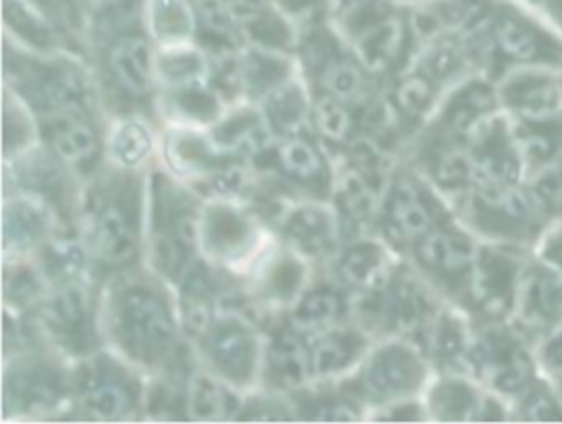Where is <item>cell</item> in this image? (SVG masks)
I'll return each instance as SVG.
<instances>
[{
	"mask_svg": "<svg viewBox=\"0 0 562 424\" xmlns=\"http://www.w3.org/2000/svg\"><path fill=\"white\" fill-rule=\"evenodd\" d=\"M472 33L483 44L487 77L494 81L514 68H562V33L522 0H492Z\"/></svg>",
	"mask_w": 562,
	"mask_h": 424,
	"instance_id": "1",
	"label": "cell"
},
{
	"mask_svg": "<svg viewBox=\"0 0 562 424\" xmlns=\"http://www.w3.org/2000/svg\"><path fill=\"white\" fill-rule=\"evenodd\" d=\"M461 222L485 242L514 244L536 250L551 228V220L540 207L527 178L520 182H481L459 202Z\"/></svg>",
	"mask_w": 562,
	"mask_h": 424,
	"instance_id": "2",
	"label": "cell"
},
{
	"mask_svg": "<svg viewBox=\"0 0 562 424\" xmlns=\"http://www.w3.org/2000/svg\"><path fill=\"white\" fill-rule=\"evenodd\" d=\"M465 371L507 402L542 373L536 345L509 319H479L472 327Z\"/></svg>",
	"mask_w": 562,
	"mask_h": 424,
	"instance_id": "3",
	"label": "cell"
},
{
	"mask_svg": "<svg viewBox=\"0 0 562 424\" xmlns=\"http://www.w3.org/2000/svg\"><path fill=\"white\" fill-rule=\"evenodd\" d=\"M112 332L138 362H162L176 347V323L167 303L147 286H125L112 299Z\"/></svg>",
	"mask_w": 562,
	"mask_h": 424,
	"instance_id": "4",
	"label": "cell"
},
{
	"mask_svg": "<svg viewBox=\"0 0 562 424\" xmlns=\"http://www.w3.org/2000/svg\"><path fill=\"white\" fill-rule=\"evenodd\" d=\"M531 248L481 239L470 279L468 308L479 319H512Z\"/></svg>",
	"mask_w": 562,
	"mask_h": 424,
	"instance_id": "5",
	"label": "cell"
},
{
	"mask_svg": "<svg viewBox=\"0 0 562 424\" xmlns=\"http://www.w3.org/2000/svg\"><path fill=\"white\" fill-rule=\"evenodd\" d=\"M533 345L562 323V270L531 253L509 319Z\"/></svg>",
	"mask_w": 562,
	"mask_h": 424,
	"instance_id": "6",
	"label": "cell"
},
{
	"mask_svg": "<svg viewBox=\"0 0 562 424\" xmlns=\"http://www.w3.org/2000/svg\"><path fill=\"white\" fill-rule=\"evenodd\" d=\"M481 239L461 222H439L419 237L417 257L424 268L441 277L468 305L470 279Z\"/></svg>",
	"mask_w": 562,
	"mask_h": 424,
	"instance_id": "7",
	"label": "cell"
},
{
	"mask_svg": "<svg viewBox=\"0 0 562 424\" xmlns=\"http://www.w3.org/2000/svg\"><path fill=\"white\" fill-rule=\"evenodd\" d=\"M501 110L512 121L562 116V68H514L496 79Z\"/></svg>",
	"mask_w": 562,
	"mask_h": 424,
	"instance_id": "8",
	"label": "cell"
},
{
	"mask_svg": "<svg viewBox=\"0 0 562 424\" xmlns=\"http://www.w3.org/2000/svg\"><path fill=\"white\" fill-rule=\"evenodd\" d=\"M206 354L215 371L233 384L248 382L261 360L255 332L235 316L213 319L206 330Z\"/></svg>",
	"mask_w": 562,
	"mask_h": 424,
	"instance_id": "9",
	"label": "cell"
},
{
	"mask_svg": "<svg viewBox=\"0 0 562 424\" xmlns=\"http://www.w3.org/2000/svg\"><path fill=\"white\" fill-rule=\"evenodd\" d=\"M424 382V360L419 352L389 343L375 349L360 373V384L367 398L395 400L415 391Z\"/></svg>",
	"mask_w": 562,
	"mask_h": 424,
	"instance_id": "10",
	"label": "cell"
},
{
	"mask_svg": "<svg viewBox=\"0 0 562 424\" xmlns=\"http://www.w3.org/2000/svg\"><path fill=\"white\" fill-rule=\"evenodd\" d=\"M200 244L220 261L244 257L255 244V228L246 213L231 204H213L200 217Z\"/></svg>",
	"mask_w": 562,
	"mask_h": 424,
	"instance_id": "11",
	"label": "cell"
},
{
	"mask_svg": "<svg viewBox=\"0 0 562 424\" xmlns=\"http://www.w3.org/2000/svg\"><path fill=\"white\" fill-rule=\"evenodd\" d=\"M92 248L112 266L134 257L138 248V228L127 207L114 200L101 202L92 222Z\"/></svg>",
	"mask_w": 562,
	"mask_h": 424,
	"instance_id": "12",
	"label": "cell"
},
{
	"mask_svg": "<svg viewBox=\"0 0 562 424\" xmlns=\"http://www.w3.org/2000/svg\"><path fill=\"white\" fill-rule=\"evenodd\" d=\"M108 68L114 81L134 97L151 90L156 79V57L143 35L125 33L108 51Z\"/></svg>",
	"mask_w": 562,
	"mask_h": 424,
	"instance_id": "13",
	"label": "cell"
},
{
	"mask_svg": "<svg viewBox=\"0 0 562 424\" xmlns=\"http://www.w3.org/2000/svg\"><path fill=\"white\" fill-rule=\"evenodd\" d=\"M44 127L53 152L66 163H83L97 149V134L92 125L72 103L50 108L44 119Z\"/></svg>",
	"mask_w": 562,
	"mask_h": 424,
	"instance_id": "14",
	"label": "cell"
},
{
	"mask_svg": "<svg viewBox=\"0 0 562 424\" xmlns=\"http://www.w3.org/2000/svg\"><path fill=\"white\" fill-rule=\"evenodd\" d=\"M380 292L382 297L378 301V316L391 330L411 332L422 325H428L430 319L435 316L428 297L417 283H386Z\"/></svg>",
	"mask_w": 562,
	"mask_h": 424,
	"instance_id": "15",
	"label": "cell"
},
{
	"mask_svg": "<svg viewBox=\"0 0 562 424\" xmlns=\"http://www.w3.org/2000/svg\"><path fill=\"white\" fill-rule=\"evenodd\" d=\"M90 316V299L86 290L68 279L44 303V321L55 336L68 343H79L86 334Z\"/></svg>",
	"mask_w": 562,
	"mask_h": 424,
	"instance_id": "16",
	"label": "cell"
},
{
	"mask_svg": "<svg viewBox=\"0 0 562 424\" xmlns=\"http://www.w3.org/2000/svg\"><path fill=\"white\" fill-rule=\"evenodd\" d=\"M426 345L432 358L446 367H452V371H465V358L472 338V325L468 319L454 310H441L435 312L426 325Z\"/></svg>",
	"mask_w": 562,
	"mask_h": 424,
	"instance_id": "17",
	"label": "cell"
},
{
	"mask_svg": "<svg viewBox=\"0 0 562 424\" xmlns=\"http://www.w3.org/2000/svg\"><path fill=\"white\" fill-rule=\"evenodd\" d=\"M522 156L525 176L562 158V116L538 121H512Z\"/></svg>",
	"mask_w": 562,
	"mask_h": 424,
	"instance_id": "18",
	"label": "cell"
},
{
	"mask_svg": "<svg viewBox=\"0 0 562 424\" xmlns=\"http://www.w3.org/2000/svg\"><path fill=\"white\" fill-rule=\"evenodd\" d=\"M290 244L303 255H323L336 239V220L325 207L301 204L283 220Z\"/></svg>",
	"mask_w": 562,
	"mask_h": 424,
	"instance_id": "19",
	"label": "cell"
},
{
	"mask_svg": "<svg viewBox=\"0 0 562 424\" xmlns=\"http://www.w3.org/2000/svg\"><path fill=\"white\" fill-rule=\"evenodd\" d=\"M263 369L272 378L277 387H299L303 384L312 373V360L310 349L303 345L296 330L281 332L274 336L263 354Z\"/></svg>",
	"mask_w": 562,
	"mask_h": 424,
	"instance_id": "20",
	"label": "cell"
},
{
	"mask_svg": "<svg viewBox=\"0 0 562 424\" xmlns=\"http://www.w3.org/2000/svg\"><path fill=\"white\" fill-rule=\"evenodd\" d=\"M404 44V24L400 18H382L356 35L353 48L362 66L371 72L386 70L397 59Z\"/></svg>",
	"mask_w": 562,
	"mask_h": 424,
	"instance_id": "21",
	"label": "cell"
},
{
	"mask_svg": "<svg viewBox=\"0 0 562 424\" xmlns=\"http://www.w3.org/2000/svg\"><path fill=\"white\" fill-rule=\"evenodd\" d=\"M364 349V338L347 327H329L325 332L314 334V343L310 347L312 373L314 376H336L353 365V360Z\"/></svg>",
	"mask_w": 562,
	"mask_h": 424,
	"instance_id": "22",
	"label": "cell"
},
{
	"mask_svg": "<svg viewBox=\"0 0 562 424\" xmlns=\"http://www.w3.org/2000/svg\"><path fill=\"white\" fill-rule=\"evenodd\" d=\"M206 77V55L187 42L165 44V48L156 55V79L171 90L202 86Z\"/></svg>",
	"mask_w": 562,
	"mask_h": 424,
	"instance_id": "23",
	"label": "cell"
},
{
	"mask_svg": "<svg viewBox=\"0 0 562 424\" xmlns=\"http://www.w3.org/2000/svg\"><path fill=\"white\" fill-rule=\"evenodd\" d=\"M340 277L367 292L382 290L391 279V264L386 250L375 242H360L353 244L338 264Z\"/></svg>",
	"mask_w": 562,
	"mask_h": 424,
	"instance_id": "24",
	"label": "cell"
},
{
	"mask_svg": "<svg viewBox=\"0 0 562 424\" xmlns=\"http://www.w3.org/2000/svg\"><path fill=\"white\" fill-rule=\"evenodd\" d=\"M266 114H257L252 110H233L224 119L215 121L211 130V143L217 152L231 154H250L263 145L266 136Z\"/></svg>",
	"mask_w": 562,
	"mask_h": 424,
	"instance_id": "25",
	"label": "cell"
},
{
	"mask_svg": "<svg viewBox=\"0 0 562 424\" xmlns=\"http://www.w3.org/2000/svg\"><path fill=\"white\" fill-rule=\"evenodd\" d=\"M389 220L391 226L402 237L419 239L424 233H428L437 222L432 207L428 200L419 193V189L411 182H397L389 198Z\"/></svg>",
	"mask_w": 562,
	"mask_h": 424,
	"instance_id": "26",
	"label": "cell"
},
{
	"mask_svg": "<svg viewBox=\"0 0 562 424\" xmlns=\"http://www.w3.org/2000/svg\"><path fill=\"white\" fill-rule=\"evenodd\" d=\"M81 406L86 413L101 422L121 420L132 406L130 389L112 376H92L81 389Z\"/></svg>",
	"mask_w": 562,
	"mask_h": 424,
	"instance_id": "27",
	"label": "cell"
},
{
	"mask_svg": "<svg viewBox=\"0 0 562 424\" xmlns=\"http://www.w3.org/2000/svg\"><path fill=\"white\" fill-rule=\"evenodd\" d=\"M509 411L512 420L520 422H562V395L558 387L540 373L509 402Z\"/></svg>",
	"mask_w": 562,
	"mask_h": 424,
	"instance_id": "28",
	"label": "cell"
},
{
	"mask_svg": "<svg viewBox=\"0 0 562 424\" xmlns=\"http://www.w3.org/2000/svg\"><path fill=\"white\" fill-rule=\"evenodd\" d=\"M187 415L198 422H217L233 415V393L211 376H195L187 389Z\"/></svg>",
	"mask_w": 562,
	"mask_h": 424,
	"instance_id": "29",
	"label": "cell"
},
{
	"mask_svg": "<svg viewBox=\"0 0 562 424\" xmlns=\"http://www.w3.org/2000/svg\"><path fill=\"white\" fill-rule=\"evenodd\" d=\"M340 312H342V303L338 294L331 290L318 288L296 299L290 321L299 334H318L334 327Z\"/></svg>",
	"mask_w": 562,
	"mask_h": 424,
	"instance_id": "30",
	"label": "cell"
},
{
	"mask_svg": "<svg viewBox=\"0 0 562 424\" xmlns=\"http://www.w3.org/2000/svg\"><path fill=\"white\" fill-rule=\"evenodd\" d=\"M149 26L165 44L187 42L195 29L193 4L187 0H149Z\"/></svg>",
	"mask_w": 562,
	"mask_h": 424,
	"instance_id": "31",
	"label": "cell"
},
{
	"mask_svg": "<svg viewBox=\"0 0 562 424\" xmlns=\"http://www.w3.org/2000/svg\"><path fill=\"white\" fill-rule=\"evenodd\" d=\"M215 145L211 138H202L193 132H178L167 141V156L176 171L182 176H200L211 174V156Z\"/></svg>",
	"mask_w": 562,
	"mask_h": 424,
	"instance_id": "32",
	"label": "cell"
},
{
	"mask_svg": "<svg viewBox=\"0 0 562 424\" xmlns=\"http://www.w3.org/2000/svg\"><path fill=\"white\" fill-rule=\"evenodd\" d=\"M44 231V209L31 198H15L4 209V242L7 246L24 248Z\"/></svg>",
	"mask_w": 562,
	"mask_h": 424,
	"instance_id": "33",
	"label": "cell"
},
{
	"mask_svg": "<svg viewBox=\"0 0 562 424\" xmlns=\"http://www.w3.org/2000/svg\"><path fill=\"white\" fill-rule=\"evenodd\" d=\"M367 176V171L351 165L338 176L336 182L338 202L353 220H369L378 209V191Z\"/></svg>",
	"mask_w": 562,
	"mask_h": 424,
	"instance_id": "34",
	"label": "cell"
},
{
	"mask_svg": "<svg viewBox=\"0 0 562 424\" xmlns=\"http://www.w3.org/2000/svg\"><path fill=\"white\" fill-rule=\"evenodd\" d=\"M277 160H279V167L283 169V174H288L290 178H296L301 182L318 180V178H323V171H325L316 147L299 136H290L283 143H279Z\"/></svg>",
	"mask_w": 562,
	"mask_h": 424,
	"instance_id": "35",
	"label": "cell"
},
{
	"mask_svg": "<svg viewBox=\"0 0 562 424\" xmlns=\"http://www.w3.org/2000/svg\"><path fill=\"white\" fill-rule=\"evenodd\" d=\"M151 152V134L138 121H121L110 134V156L121 167H138Z\"/></svg>",
	"mask_w": 562,
	"mask_h": 424,
	"instance_id": "36",
	"label": "cell"
},
{
	"mask_svg": "<svg viewBox=\"0 0 562 424\" xmlns=\"http://www.w3.org/2000/svg\"><path fill=\"white\" fill-rule=\"evenodd\" d=\"M303 116H305V99L294 81H283L272 92H268L266 119L274 123L279 130H285V132L296 130Z\"/></svg>",
	"mask_w": 562,
	"mask_h": 424,
	"instance_id": "37",
	"label": "cell"
},
{
	"mask_svg": "<svg viewBox=\"0 0 562 424\" xmlns=\"http://www.w3.org/2000/svg\"><path fill=\"white\" fill-rule=\"evenodd\" d=\"M527 182L536 193L540 207L544 209L547 217L551 220V226L560 222L562 220V158L527 176Z\"/></svg>",
	"mask_w": 562,
	"mask_h": 424,
	"instance_id": "38",
	"label": "cell"
},
{
	"mask_svg": "<svg viewBox=\"0 0 562 424\" xmlns=\"http://www.w3.org/2000/svg\"><path fill=\"white\" fill-rule=\"evenodd\" d=\"M261 288L272 299H279V301L294 299L301 288V261L288 255L270 259L261 275Z\"/></svg>",
	"mask_w": 562,
	"mask_h": 424,
	"instance_id": "39",
	"label": "cell"
},
{
	"mask_svg": "<svg viewBox=\"0 0 562 424\" xmlns=\"http://www.w3.org/2000/svg\"><path fill=\"white\" fill-rule=\"evenodd\" d=\"M314 125L327 141L342 143L351 134L353 116L340 99L325 94L314 103Z\"/></svg>",
	"mask_w": 562,
	"mask_h": 424,
	"instance_id": "40",
	"label": "cell"
},
{
	"mask_svg": "<svg viewBox=\"0 0 562 424\" xmlns=\"http://www.w3.org/2000/svg\"><path fill=\"white\" fill-rule=\"evenodd\" d=\"M195 20L215 37H235L239 24L228 0H191Z\"/></svg>",
	"mask_w": 562,
	"mask_h": 424,
	"instance_id": "41",
	"label": "cell"
},
{
	"mask_svg": "<svg viewBox=\"0 0 562 424\" xmlns=\"http://www.w3.org/2000/svg\"><path fill=\"white\" fill-rule=\"evenodd\" d=\"M362 83H364L362 70L351 62H334L323 75V86L327 94L340 101L356 99L362 92Z\"/></svg>",
	"mask_w": 562,
	"mask_h": 424,
	"instance_id": "42",
	"label": "cell"
},
{
	"mask_svg": "<svg viewBox=\"0 0 562 424\" xmlns=\"http://www.w3.org/2000/svg\"><path fill=\"white\" fill-rule=\"evenodd\" d=\"M395 97H397V105L404 112H408L413 116H419L432 105V101L437 97V90H435L432 79L428 75H411L400 83Z\"/></svg>",
	"mask_w": 562,
	"mask_h": 424,
	"instance_id": "43",
	"label": "cell"
},
{
	"mask_svg": "<svg viewBox=\"0 0 562 424\" xmlns=\"http://www.w3.org/2000/svg\"><path fill=\"white\" fill-rule=\"evenodd\" d=\"M15 389H18V395H22L29 406H46L57 398V384L40 367L22 376Z\"/></svg>",
	"mask_w": 562,
	"mask_h": 424,
	"instance_id": "44",
	"label": "cell"
},
{
	"mask_svg": "<svg viewBox=\"0 0 562 424\" xmlns=\"http://www.w3.org/2000/svg\"><path fill=\"white\" fill-rule=\"evenodd\" d=\"M4 9H7V22H15V31H20L22 37H29L37 46H46L53 42L46 22L35 20L37 15H33L26 7L13 4L11 0H7Z\"/></svg>",
	"mask_w": 562,
	"mask_h": 424,
	"instance_id": "45",
	"label": "cell"
},
{
	"mask_svg": "<svg viewBox=\"0 0 562 424\" xmlns=\"http://www.w3.org/2000/svg\"><path fill=\"white\" fill-rule=\"evenodd\" d=\"M536 356L542 373L553 384H562V323L536 345Z\"/></svg>",
	"mask_w": 562,
	"mask_h": 424,
	"instance_id": "46",
	"label": "cell"
},
{
	"mask_svg": "<svg viewBox=\"0 0 562 424\" xmlns=\"http://www.w3.org/2000/svg\"><path fill=\"white\" fill-rule=\"evenodd\" d=\"M536 255L562 270V220L555 222L536 246Z\"/></svg>",
	"mask_w": 562,
	"mask_h": 424,
	"instance_id": "47",
	"label": "cell"
},
{
	"mask_svg": "<svg viewBox=\"0 0 562 424\" xmlns=\"http://www.w3.org/2000/svg\"><path fill=\"white\" fill-rule=\"evenodd\" d=\"M331 4L342 18H351V15H358L360 11H364L369 0H331Z\"/></svg>",
	"mask_w": 562,
	"mask_h": 424,
	"instance_id": "48",
	"label": "cell"
}]
</instances>
